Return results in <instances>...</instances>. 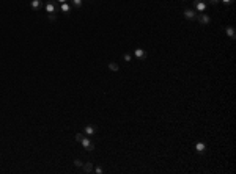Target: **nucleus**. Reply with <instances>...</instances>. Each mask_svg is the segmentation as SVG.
Masks as SVG:
<instances>
[{"instance_id": "1a4fd4ad", "label": "nucleus", "mask_w": 236, "mask_h": 174, "mask_svg": "<svg viewBox=\"0 0 236 174\" xmlns=\"http://www.w3.org/2000/svg\"><path fill=\"white\" fill-rule=\"evenodd\" d=\"M71 10H73V7H71L68 2H65V3H61V5H60V11H61V13H65V14H69V13H71Z\"/></svg>"}, {"instance_id": "6ab92c4d", "label": "nucleus", "mask_w": 236, "mask_h": 174, "mask_svg": "<svg viewBox=\"0 0 236 174\" xmlns=\"http://www.w3.org/2000/svg\"><path fill=\"white\" fill-rule=\"evenodd\" d=\"M220 2H222L224 5H231V3L234 2V0H220Z\"/></svg>"}, {"instance_id": "9b49d317", "label": "nucleus", "mask_w": 236, "mask_h": 174, "mask_svg": "<svg viewBox=\"0 0 236 174\" xmlns=\"http://www.w3.org/2000/svg\"><path fill=\"white\" fill-rule=\"evenodd\" d=\"M82 169H84V172H93V163L91 162H85L84 165H82Z\"/></svg>"}, {"instance_id": "aec40b11", "label": "nucleus", "mask_w": 236, "mask_h": 174, "mask_svg": "<svg viewBox=\"0 0 236 174\" xmlns=\"http://www.w3.org/2000/svg\"><path fill=\"white\" fill-rule=\"evenodd\" d=\"M220 2V0H209V3H212V5H217Z\"/></svg>"}, {"instance_id": "6e6552de", "label": "nucleus", "mask_w": 236, "mask_h": 174, "mask_svg": "<svg viewBox=\"0 0 236 174\" xmlns=\"http://www.w3.org/2000/svg\"><path fill=\"white\" fill-rule=\"evenodd\" d=\"M184 17L186 19H189V20H194L195 19V16H197V11L195 10H184Z\"/></svg>"}, {"instance_id": "0eeeda50", "label": "nucleus", "mask_w": 236, "mask_h": 174, "mask_svg": "<svg viewBox=\"0 0 236 174\" xmlns=\"http://www.w3.org/2000/svg\"><path fill=\"white\" fill-rule=\"evenodd\" d=\"M195 152H197V154H200V155H203V154L206 152V144H205V143H202V141H198V143L195 144Z\"/></svg>"}, {"instance_id": "f3484780", "label": "nucleus", "mask_w": 236, "mask_h": 174, "mask_svg": "<svg viewBox=\"0 0 236 174\" xmlns=\"http://www.w3.org/2000/svg\"><path fill=\"white\" fill-rule=\"evenodd\" d=\"M123 60H125V61H128V63H129V61H131V60H132V57H131V55H129V54H125V55H123Z\"/></svg>"}, {"instance_id": "423d86ee", "label": "nucleus", "mask_w": 236, "mask_h": 174, "mask_svg": "<svg viewBox=\"0 0 236 174\" xmlns=\"http://www.w3.org/2000/svg\"><path fill=\"white\" fill-rule=\"evenodd\" d=\"M44 8H46V13H49V14L57 13V3H55V2H47V3L44 5Z\"/></svg>"}, {"instance_id": "9d476101", "label": "nucleus", "mask_w": 236, "mask_h": 174, "mask_svg": "<svg viewBox=\"0 0 236 174\" xmlns=\"http://www.w3.org/2000/svg\"><path fill=\"white\" fill-rule=\"evenodd\" d=\"M225 33H227V36H228L230 39H234V38H236V32H234V28L230 27V25L225 27Z\"/></svg>"}, {"instance_id": "5701e85b", "label": "nucleus", "mask_w": 236, "mask_h": 174, "mask_svg": "<svg viewBox=\"0 0 236 174\" xmlns=\"http://www.w3.org/2000/svg\"><path fill=\"white\" fill-rule=\"evenodd\" d=\"M183 2H186V0H183Z\"/></svg>"}, {"instance_id": "f257e3e1", "label": "nucleus", "mask_w": 236, "mask_h": 174, "mask_svg": "<svg viewBox=\"0 0 236 174\" xmlns=\"http://www.w3.org/2000/svg\"><path fill=\"white\" fill-rule=\"evenodd\" d=\"M76 141L77 143H80L87 151H94V144L91 143V140L87 137V135H84V133H76Z\"/></svg>"}, {"instance_id": "412c9836", "label": "nucleus", "mask_w": 236, "mask_h": 174, "mask_svg": "<svg viewBox=\"0 0 236 174\" xmlns=\"http://www.w3.org/2000/svg\"><path fill=\"white\" fill-rule=\"evenodd\" d=\"M57 2H60V3H65V2H68V0H57Z\"/></svg>"}, {"instance_id": "20e7f679", "label": "nucleus", "mask_w": 236, "mask_h": 174, "mask_svg": "<svg viewBox=\"0 0 236 174\" xmlns=\"http://www.w3.org/2000/svg\"><path fill=\"white\" fill-rule=\"evenodd\" d=\"M84 132H85L87 137H93V135H96L98 129H96V126H93V124H88V126H85Z\"/></svg>"}, {"instance_id": "4be33fe9", "label": "nucleus", "mask_w": 236, "mask_h": 174, "mask_svg": "<svg viewBox=\"0 0 236 174\" xmlns=\"http://www.w3.org/2000/svg\"><path fill=\"white\" fill-rule=\"evenodd\" d=\"M90 2H93V0H90Z\"/></svg>"}, {"instance_id": "a211bd4d", "label": "nucleus", "mask_w": 236, "mask_h": 174, "mask_svg": "<svg viewBox=\"0 0 236 174\" xmlns=\"http://www.w3.org/2000/svg\"><path fill=\"white\" fill-rule=\"evenodd\" d=\"M47 17H49V20H55V19H57V14H55V13H52V14H47Z\"/></svg>"}, {"instance_id": "ddd939ff", "label": "nucleus", "mask_w": 236, "mask_h": 174, "mask_svg": "<svg viewBox=\"0 0 236 174\" xmlns=\"http://www.w3.org/2000/svg\"><path fill=\"white\" fill-rule=\"evenodd\" d=\"M71 2H73V7H74V8H80L82 3H84V0H71Z\"/></svg>"}, {"instance_id": "39448f33", "label": "nucleus", "mask_w": 236, "mask_h": 174, "mask_svg": "<svg viewBox=\"0 0 236 174\" xmlns=\"http://www.w3.org/2000/svg\"><path fill=\"white\" fill-rule=\"evenodd\" d=\"M134 57L138 58V60H147V52H145L142 47H137L135 50H134Z\"/></svg>"}, {"instance_id": "f03ea898", "label": "nucleus", "mask_w": 236, "mask_h": 174, "mask_svg": "<svg viewBox=\"0 0 236 174\" xmlns=\"http://www.w3.org/2000/svg\"><path fill=\"white\" fill-rule=\"evenodd\" d=\"M208 8V3H206V0H194V10L197 13H205Z\"/></svg>"}, {"instance_id": "f8f14e48", "label": "nucleus", "mask_w": 236, "mask_h": 174, "mask_svg": "<svg viewBox=\"0 0 236 174\" xmlns=\"http://www.w3.org/2000/svg\"><path fill=\"white\" fill-rule=\"evenodd\" d=\"M30 7H32V10H39L41 7H43V3H41V0H32V3H30Z\"/></svg>"}, {"instance_id": "4468645a", "label": "nucleus", "mask_w": 236, "mask_h": 174, "mask_svg": "<svg viewBox=\"0 0 236 174\" xmlns=\"http://www.w3.org/2000/svg\"><path fill=\"white\" fill-rule=\"evenodd\" d=\"M109 69H110V71H118V64L113 63V61H110V63H109Z\"/></svg>"}, {"instance_id": "2eb2a0df", "label": "nucleus", "mask_w": 236, "mask_h": 174, "mask_svg": "<svg viewBox=\"0 0 236 174\" xmlns=\"http://www.w3.org/2000/svg\"><path fill=\"white\" fill-rule=\"evenodd\" d=\"M82 165H84V162H82V160H79V159H76V160H74V166L82 168Z\"/></svg>"}, {"instance_id": "7ed1b4c3", "label": "nucleus", "mask_w": 236, "mask_h": 174, "mask_svg": "<svg viewBox=\"0 0 236 174\" xmlns=\"http://www.w3.org/2000/svg\"><path fill=\"white\" fill-rule=\"evenodd\" d=\"M195 19L198 20V24H202V25H208V24H211V17L206 13H197Z\"/></svg>"}, {"instance_id": "dca6fc26", "label": "nucleus", "mask_w": 236, "mask_h": 174, "mask_svg": "<svg viewBox=\"0 0 236 174\" xmlns=\"http://www.w3.org/2000/svg\"><path fill=\"white\" fill-rule=\"evenodd\" d=\"M93 171H94V172H96V174H102V172H104V169H102L101 166H96V168H94Z\"/></svg>"}]
</instances>
